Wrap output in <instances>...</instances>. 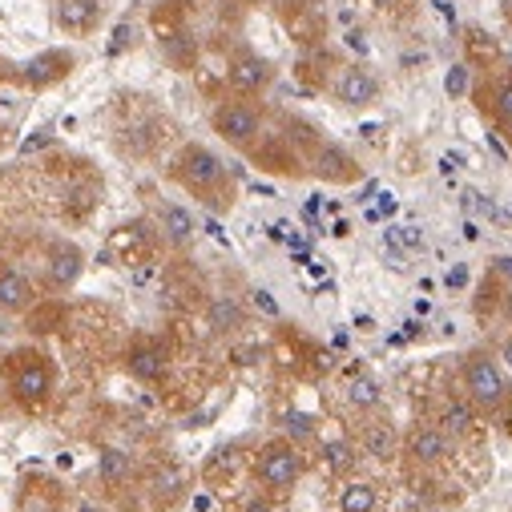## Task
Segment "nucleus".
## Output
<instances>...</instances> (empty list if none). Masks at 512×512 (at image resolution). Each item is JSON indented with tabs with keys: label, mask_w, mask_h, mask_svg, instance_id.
<instances>
[{
	"label": "nucleus",
	"mask_w": 512,
	"mask_h": 512,
	"mask_svg": "<svg viewBox=\"0 0 512 512\" xmlns=\"http://www.w3.org/2000/svg\"><path fill=\"white\" fill-rule=\"evenodd\" d=\"M508 375H504V367L492 359V355H484V351H472L468 359H464V396L476 404V408H500L504 400H508Z\"/></svg>",
	"instance_id": "1"
},
{
	"label": "nucleus",
	"mask_w": 512,
	"mask_h": 512,
	"mask_svg": "<svg viewBox=\"0 0 512 512\" xmlns=\"http://www.w3.org/2000/svg\"><path fill=\"white\" fill-rule=\"evenodd\" d=\"M254 476H259V484L271 488V492H287L303 476V456L291 444H279V440L263 444L259 456H254Z\"/></svg>",
	"instance_id": "2"
},
{
	"label": "nucleus",
	"mask_w": 512,
	"mask_h": 512,
	"mask_svg": "<svg viewBox=\"0 0 512 512\" xmlns=\"http://www.w3.org/2000/svg\"><path fill=\"white\" fill-rule=\"evenodd\" d=\"M178 178H182L194 194L210 198V194H218V190L226 186V166L218 162L214 150H206V146H186V150L178 154Z\"/></svg>",
	"instance_id": "3"
},
{
	"label": "nucleus",
	"mask_w": 512,
	"mask_h": 512,
	"mask_svg": "<svg viewBox=\"0 0 512 512\" xmlns=\"http://www.w3.org/2000/svg\"><path fill=\"white\" fill-rule=\"evenodd\" d=\"M259 130H263V113L254 109L250 101H242V97L222 101L214 109V134L222 142H230V146H250L254 138H259Z\"/></svg>",
	"instance_id": "4"
},
{
	"label": "nucleus",
	"mask_w": 512,
	"mask_h": 512,
	"mask_svg": "<svg viewBox=\"0 0 512 512\" xmlns=\"http://www.w3.org/2000/svg\"><path fill=\"white\" fill-rule=\"evenodd\" d=\"M9 388H13V400L25 404V408H41L49 396H53V371L41 355H21V363L13 367V379H9Z\"/></svg>",
	"instance_id": "5"
},
{
	"label": "nucleus",
	"mask_w": 512,
	"mask_h": 512,
	"mask_svg": "<svg viewBox=\"0 0 512 512\" xmlns=\"http://www.w3.org/2000/svg\"><path fill=\"white\" fill-rule=\"evenodd\" d=\"M81 271H85V254H81V246H73V242H53V246H49L45 283H49L53 291H69V287H77Z\"/></svg>",
	"instance_id": "6"
},
{
	"label": "nucleus",
	"mask_w": 512,
	"mask_h": 512,
	"mask_svg": "<svg viewBox=\"0 0 512 512\" xmlns=\"http://www.w3.org/2000/svg\"><path fill=\"white\" fill-rule=\"evenodd\" d=\"M335 97H339V105H347V109H367V105L379 101V81H375L363 65H347V69L339 73V81H335Z\"/></svg>",
	"instance_id": "7"
},
{
	"label": "nucleus",
	"mask_w": 512,
	"mask_h": 512,
	"mask_svg": "<svg viewBox=\"0 0 512 512\" xmlns=\"http://www.w3.org/2000/svg\"><path fill=\"white\" fill-rule=\"evenodd\" d=\"M73 65H77V57H73L69 49H49V53L33 57V61L25 65V73H21V77H25V85H29V89H49V85L65 81Z\"/></svg>",
	"instance_id": "8"
},
{
	"label": "nucleus",
	"mask_w": 512,
	"mask_h": 512,
	"mask_svg": "<svg viewBox=\"0 0 512 512\" xmlns=\"http://www.w3.org/2000/svg\"><path fill=\"white\" fill-rule=\"evenodd\" d=\"M125 367H130V375L142 379V383H162L166 371H170V355H166L162 343L142 339V343L130 347V355H125Z\"/></svg>",
	"instance_id": "9"
},
{
	"label": "nucleus",
	"mask_w": 512,
	"mask_h": 512,
	"mask_svg": "<svg viewBox=\"0 0 512 512\" xmlns=\"http://www.w3.org/2000/svg\"><path fill=\"white\" fill-rule=\"evenodd\" d=\"M448 448H452V440H448V432L440 424H416L408 432V456L416 464H440L448 456Z\"/></svg>",
	"instance_id": "10"
},
{
	"label": "nucleus",
	"mask_w": 512,
	"mask_h": 512,
	"mask_svg": "<svg viewBox=\"0 0 512 512\" xmlns=\"http://www.w3.org/2000/svg\"><path fill=\"white\" fill-rule=\"evenodd\" d=\"M271 77H275L271 61L254 57V53H242V57L230 61V85H234L238 93H259V89L271 85Z\"/></svg>",
	"instance_id": "11"
},
{
	"label": "nucleus",
	"mask_w": 512,
	"mask_h": 512,
	"mask_svg": "<svg viewBox=\"0 0 512 512\" xmlns=\"http://www.w3.org/2000/svg\"><path fill=\"white\" fill-rule=\"evenodd\" d=\"M311 170H315L323 182H355V178H359V162H355L343 146H319Z\"/></svg>",
	"instance_id": "12"
},
{
	"label": "nucleus",
	"mask_w": 512,
	"mask_h": 512,
	"mask_svg": "<svg viewBox=\"0 0 512 512\" xmlns=\"http://www.w3.org/2000/svg\"><path fill=\"white\" fill-rule=\"evenodd\" d=\"M29 303H33V283H29V275L17 271V267L0 263V311L17 315V311H25Z\"/></svg>",
	"instance_id": "13"
},
{
	"label": "nucleus",
	"mask_w": 512,
	"mask_h": 512,
	"mask_svg": "<svg viewBox=\"0 0 512 512\" xmlns=\"http://www.w3.org/2000/svg\"><path fill=\"white\" fill-rule=\"evenodd\" d=\"M57 21L69 33H89L101 21V5H97V0H61V5H57Z\"/></svg>",
	"instance_id": "14"
},
{
	"label": "nucleus",
	"mask_w": 512,
	"mask_h": 512,
	"mask_svg": "<svg viewBox=\"0 0 512 512\" xmlns=\"http://www.w3.org/2000/svg\"><path fill=\"white\" fill-rule=\"evenodd\" d=\"M162 230H166V238H170L174 246H190L194 234H198V222H194V214H190L186 206L166 202V206H162Z\"/></svg>",
	"instance_id": "15"
},
{
	"label": "nucleus",
	"mask_w": 512,
	"mask_h": 512,
	"mask_svg": "<svg viewBox=\"0 0 512 512\" xmlns=\"http://www.w3.org/2000/svg\"><path fill=\"white\" fill-rule=\"evenodd\" d=\"M182 492H186V468L162 464V468L150 476V496H154L158 504H174Z\"/></svg>",
	"instance_id": "16"
},
{
	"label": "nucleus",
	"mask_w": 512,
	"mask_h": 512,
	"mask_svg": "<svg viewBox=\"0 0 512 512\" xmlns=\"http://www.w3.org/2000/svg\"><path fill=\"white\" fill-rule=\"evenodd\" d=\"M375 504H379V492L367 480H347L339 488V512H375Z\"/></svg>",
	"instance_id": "17"
},
{
	"label": "nucleus",
	"mask_w": 512,
	"mask_h": 512,
	"mask_svg": "<svg viewBox=\"0 0 512 512\" xmlns=\"http://www.w3.org/2000/svg\"><path fill=\"white\" fill-rule=\"evenodd\" d=\"M396 448H400V440H396V428H392V424H367V428H363V452H367V456L392 460Z\"/></svg>",
	"instance_id": "18"
},
{
	"label": "nucleus",
	"mask_w": 512,
	"mask_h": 512,
	"mask_svg": "<svg viewBox=\"0 0 512 512\" xmlns=\"http://www.w3.org/2000/svg\"><path fill=\"white\" fill-rule=\"evenodd\" d=\"M472 424H476V404H472V400H448V404H444L440 428H444L448 436H464V432H472Z\"/></svg>",
	"instance_id": "19"
},
{
	"label": "nucleus",
	"mask_w": 512,
	"mask_h": 512,
	"mask_svg": "<svg viewBox=\"0 0 512 512\" xmlns=\"http://www.w3.org/2000/svg\"><path fill=\"white\" fill-rule=\"evenodd\" d=\"M97 472H101L105 484H125V480H130V456H125L121 448H101Z\"/></svg>",
	"instance_id": "20"
},
{
	"label": "nucleus",
	"mask_w": 512,
	"mask_h": 512,
	"mask_svg": "<svg viewBox=\"0 0 512 512\" xmlns=\"http://www.w3.org/2000/svg\"><path fill=\"white\" fill-rule=\"evenodd\" d=\"M323 468L335 472V476L351 472L355 468V444L351 440H327L323 444Z\"/></svg>",
	"instance_id": "21"
},
{
	"label": "nucleus",
	"mask_w": 512,
	"mask_h": 512,
	"mask_svg": "<svg viewBox=\"0 0 512 512\" xmlns=\"http://www.w3.org/2000/svg\"><path fill=\"white\" fill-rule=\"evenodd\" d=\"M347 400H351V408L371 412V408L379 404V383H375L371 375H355V379H351V388H347Z\"/></svg>",
	"instance_id": "22"
},
{
	"label": "nucleus",
	"mask_w": 512,
	"mask_h": 512,
	"mask_svg": "<svg viewBox=\"0 0 512 512\" xmlns=\"http://www.w3.org/2000/svg\"><path fill=\"white\" fill-rule=\"evenodd\" d=\"M210 327H214L218 335H226V331L242 327V311H238V303H230V299H218V303L210 307Z\"/></svg>",
	"instance_id": "23"
},
{
	"label": "nucleus",
	"mask_w": 512,
	"mask_h": 512,
	"mask_svg": "<svg viewBox=\"0 0 512 512\" xmlns=\"http://www.w3.org/2000/svg\"><path fill=\"white\" fill-rule=\"evenodd\" d=\"M283 428H287V436L299 440V444L315 436V420H311L307 412H287V416H283Z\"/></svg>",
	"instance_id": "24"
},
{
	"label": "nucleus",
	"mask_w": 512,
	"mask_h": 512,
	"mask_svg": "<svg viewBox=\"0 0 512 512\" xmlns=\"http://www.w3.org/2000/svg\"><path fill=\"white\" fill-rule=\"evenodd\" d=\"M496 117H500V125H504V134L512 138V77L496 85Z\"/></svg>",
	"instance_id": "25"
},
{
	"label": "nucleus",
	"mask_w": 512,
	"mask_h": 512,
	"mask_svg": "<svg viewBox=\"0 0 512 512\" xmlns=\"http://www.w3.org/2000/svg\"><path fill=\"white\" fill-rule=\"evenodd\" d=\"M468 85H472V69H468V65H452L448 77H444V93H448V97H464Z\"/></svg>",
	"instance_id": "26"
},
{
	"label": "nucleus",
	"mask_w": 512,
	"mask_h": 512,
	"mask_svg": "<svg viewBox=\"0 0 512 512\" xmlns=\"http://www.w3.org/2000/svg\"><path fill=\"white\" fill-rule=\"evenodd\" d=\"M49 142H53V125H41V130H33V138H25V142H21V158H29V154L45 150Z\"/></svg>",
	"instance_id": "27"
},
{
	"label": "nucleus",
	"mask_w": 512,
	"mask_h": 512,
	"mask_svg": "<svg viewBox=\"0 0 512 512\" xmlns=\"http://www.w3.org/2000/svg\"><path fill=\"white\" fill-rule=\"evenodd\" d=\"M392 234H396V242H400V246H408V250H420V246H424L420 226H392Z\"/></svg>",
	"instance_id": "28"
},
{
	"label": "nucleus",
	"mask_w": 512,
	"mask_h": 512,
	"mask_svg": "<svg viewBox=\"0 0 512 512\" xmlns=\"http://www.w3.org/2000/svg\"><path fill=\"white\" fill-rule=\"evenodd\" d=\"M444 283H448V291H464V287H468V267H464V263H456V267L448 271V279H444Z\"/></svg>",
	"instance_id": "29"
},
{
	"label": "nucleus",
	"mask_w": 512,
	"mask_h": 512,
	"mask_svg": "<svg viewBox=\"0 0 512 512\" xmlns=\"http://www.w3.org/2000/svg\"><path fill=\"white\" fill-rule=\"evenodd\" d=\"M254 303H259V311H267V315H279V303H275L271 291H263V287L254 291Z\"/></svg>",
	"instance_id": "30"
},
{
	"label": "nucleus",
	"mask_w": 512,
	"mask_h": 512,
	"mask_svg": "<svg viewBox=\"0 0 512 512\" xmlns=\"http://www.w3.org/2000/svg\"><path fill=\"white\" fill-rule=\"evenodd\" d=\"M242 512H275V504H271L267 496H250V500L242 504Z\"/></svg>",
	"instance_id": "31"
},
{
	"label": "nucleus",
	"mask_w": 512,
	"mask_h": 512,
	"mask_svg": "<svg viewBox=\"0 0 512 512\" xmlns=\"http://www.w3.org/2000/svg\"><path fill=\"white\" fill-rule=\"evenodd\" d=\"M331 234H335V238H347V234H351V222H347V218H339V222L331 226Z\"/></svg>",
	"instance_id": "32"
},
{
	"label": "nucleus",
	"mask_w": 512,
	"mask_h": 512,
	"mask_svg": "<svg viewBox=\"0 0 512 512\" xmlns=\"http://www.w3.org/2000/svg\"><path fill=\"white\" fill-rule=\"evenodd\" d=\"M492 271H500V275L512 279V259H492Z\"/></svg>",
	"instance_id": "33"
},
{
	"label": "nucleus",
	"mask_w": 512,
	"mask_h": 512,
	"mask_svg": "<svg viewBox=\"0 0 512 512\" xmlns=\"http://www.w3.org/2000/svg\"><path fill=\"white\" fill-rule=\"evenodd\" d=\"M355 327H359V331H375V319H371V315H355Z\"/></svg>",
	"instance_id": "34"
},
{
	"label": "nucleus",
	"mask_w": 512,
	"mask_h": 512,
	"mask_svg": "<svg viewBox=\"0 0 512 512\" xmlns=\"http://www.w3.org/2000/svg\"><path fill=\"white\" fill-rule=\"evenodd\" d=\"M347 41H351V45H355V49H359V53H367V41H363V33H351V37H347Z\"/></svg>",
	"instance_id": "35"
},
{
	"label": "nucleus",
	"mask_w": 512,
	"mask_h": 512,
	"mask_svg": "<svg viewBox=\"0 0 512 512\" xmlns=\"http://www.w3.org/2000/svg\"><path fill=\"white\" fill-rule=\"evenodd\" d=\"M464 238H468V242H476V238H480V230H476V222H464Z\"/></svg>",
	"instance_id": "36"
},
{
	"label": "nucleus",
	"mask_w": 512,
	"mask_h": 512,
	"mask_svg": "<svg viewBox=\"0 0 512 512\" xmlns=\"http://www.w3.org/2000/svg\"><path fill=\"white\" fill-rule=\"evenodd\" d=\"M206 230H210L218 242H226V234H222V226H218V222H206Z\"/></svg>",
	"instance_id": "37"
},
{
	"label": "nucleus",
	"mask_w": 512,
	"mask_h": 512,
	"mask_svg": "<svg viewBox=\"0 0 512 512\" xmlns=\"http://www.w3.org/2000/svg\"><path fill=\"white\" fill-rule=\"evenodd\" d=\"M500 359H504V363H508V367H512V339H508V343H504V347H500Z\"/></svg>",
	"instance_id": "38"
},
{
	"label": "nucleus",
	"mask_w": 512,
	"mask_h": 512,
	"mask_svg": "<svg viewBox=\"0 0 512 512\" xmlns=\"http://www.w3.org/2000/svg\"><path fill=\"white\" fill-rule=\"evenodd\" d=\"M375 5H383V9H388V5H392V0H375Z\"/></svg>",
	"instance_id": "39"
},
{
	"label": "nucleus",
	"mask_w": 512,
	"mask_h": 512,
	"mask_svg": "<svg viewBox=\"0 0 512 512\" xmlns=\"http://www.w3.org/2000/svg\"><path fill=\"white\" fill-rule=\"evenodd\" d=\"M242 5H263V0H242Z\"/></svg>",
	"instance_id": "40"
},
{
	"label": "nucleus",
	"mask_w": 512,
	"mask_h": 512,
	"mask_svg": "<svg viewBox=\"0 0 512 512\" xmlns=\"http://www.w3.org/2000/svg\"><path fill=\"white\" fill-rule=\"evenodd\" d=\"M81 512H93V508H89V504H81Z\"/></svg>",
	"instance_id": "41"
}]
</instances>
